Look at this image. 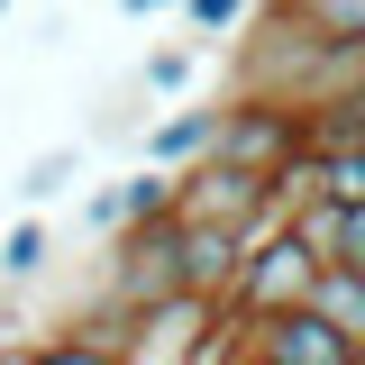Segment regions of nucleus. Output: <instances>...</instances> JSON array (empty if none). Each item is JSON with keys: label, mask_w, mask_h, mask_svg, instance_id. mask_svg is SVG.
<instances>
[{"label": "nucleus", "mask_w": 365, "mask_h": 365, "mask_svg": "<svg viewBox=\"0 0 365 365\" xmlns=\"http://www.w3.org/2000/svg\"><path fill=\"white\" fill-rule=\"evenodd\" d=\"M302 155H311V110L256 101V91L220 101V165H237V174H256V182H283Z\"/></svg>", "instance_id": "f257e3e1"}, {"label": "nucleus", "mask_w": 365, "mask_h": 365, "mask_svg": "<svg viewBox=\"0 0 365 365\" xmlns=\"http://www.w3.org/2000/svg\"><path fill=\"white\" fill-rule=\"evenodd\" d=\"M319 256L292 237V220L265 228L256 247H247V274H237V302H228V319L237 329H256V319H283V311H311V292H319Z\"/></svg>", "instance_id": "f03ea898"}, {"label": "nucleus", "mask_w": 365, "mask_h": 365, "mask_svg": "<svg viewBox=\"0 0 365 365\" xmlns=\"http://www.w3.org/2000/svg\"><path fill=\"white\" fill-rule=\"evenodd\" d=\"M228 356H256V365H365V347H347L319 311H283V319H256L237 329Z\"/></svg>", "instance_id": "7ed1b4c3"}, {"label": "nucleus", "mask_w": 365, "mask_h": 365, "mask_svg": "<svg viewBox=\"0 0 365 365\" xmlns=\"http://www.w3.org/2000/svg\"><path fill=\"white\" fill-rule=\"evenodd\" d=\"M247 247L256 237H237V228H201V220H182V292L192 302H237V274H247Z\"/></svg>", "instance_id": "20e7f679"}, {"label": "nucleus", "mask_w": 365, "mask_h": 365, "mask_svg": "<svg viewBox=\"0 0 365 365\" xmlns=\"http://www.w3.org/2000/svg\"><path fill=\"white\" fill-rule=\"evenodd\" d=\"M220 155V110H165L155 128H146V165L155 174H192V165H210Z\"/></svg>", "instance_id": "39448f33"}, {"label": "nucleus", "mask_w": 365, "mask_h": 365, "mask_svg": "<svg viewBox=\"0 0 365 365\" xmlns=\"http://www.w3.org/2000/svg\"><path fill=\"white\" fill-rule=\"evenodd\" d=\"M311 311L347 338V347H365V274H347V265H329L319 274V292H311Z\"/></svg>", "instance_id": "423d86ee"}, {"label": "nucleus", "mask_w": 365, "mask_h": 365, "mask_svg": "<svg viewBox=\"0 0 365 365\" xmlns=\"http://www.w3.org/2000/svg\"><path fill=\"white\" fill-rule=\"evenodd\" d=\"M311 155H365V91L311 110Z\"/></svg>", "instance_id": "0eeeda50"}, {"label": "nucleus", "mask_w": 365, "mask_h": 365, "mask_svg": "<svg viewBox=\"0 0 365 365\" xmlns=\"http://www.w3.org/2000/svg\"><path fill=\"white\" fill-rule=\"evenodd\" d=\"M46 256H55V228L46 220H19L9 237H0V292H19V283H37Z\"/></svg>", "instance_id": "6e6552de"}, {"label": "nucleus", "mask_w": 365, "mask_h": 365, "mask_svg": "<svg viewBox=\"0 0 365 365\" xmlns=\"http://www.w3.org/2000/svg\"><path fill=\"white\" fill-rule=\"evenodd\" d=\"M319 46H365V0H283Z\"/></svg>", "instance_id": "1a4fd4ad"}, {"label": "nucleus", "mask_w": 365, "mask_h": 365, "mask_svg": "<svg viewBox=\"0 0 365 365\" xmlns=\"http://www.w3.org/2000/svg\"><path fill=\"white\" fill-rule=\"evenodd\" d=\"M73 174H83V146H46L37 165L19 174V201L37 210V201H55V192H64V182H73Z\"/></svg>", "instance_id": "9d476101"}, {"label": "nucleus", "mask_w": 365, "mask_h": 365, "mask_svg": "<svg viewBox=\"0 0 365 365\" xmlns=\"http://www.w3.org/2000/svg\"><path fill=\"white\" fill-rule=\"evenodd\" d=\"M292 237L311 247L319 265H338V237H347V210H338V201H311V210H292Z\"/></svg>", "instance_id": "9b49d317"}, {"label": "nucleus", "mask_w": 365, "mask_h": 365, "mask_svg": "<svg viewBox=\"0 0 365 365\" xmlns=\"http://www.w3.org/2000/svg\"><path fill=\"white\" fill-rule=\"evenodd\" d=\"M137 83H146V91H182V83H192V46H155V55L137 64Z\"/></svg>", "instance_id": "f8f14e48"}, {"label": "nucleus", "mask_w": 365, "mask_h": 365, "mask_svg": "<svg viewBox=\"0 0 365 365\" xmlns=\"http://www.w3.org/2000/svg\"><path fill=\"white\" fill-rule=\"evenodd\" d=\"M182 19H192V28H201V37H228V28H237V19H247V0H192V9H182Z\"/></svg>", "instance_id": "ddd939ff"}, {"label": "nucleus", "mask_w": 365, "mask_h": 365, "mask_svg": "<svg viewBox=\"0 0 365 365\" xmlns=\"http://www.w3.org/2000/svg\"><path fill=\"white\" fill-rule=\"evenodd\" d=\"M37 365H128V356H101V347H83V338H46Z\"/></svg>", "instance_id": "4468645a"}, {"label": "nucleus", "mask_w": 365, "mask_h": 365, "mask_svg": "<svg viewBox=\"0 0 365 365\" xmlns=\"http://www.w3.org/2000/svg\"><path fill=\"white\" fill-rule=\"evenodd\" d=\"M338 265H347V274L365 265V210H347V237H338Z\"/></svg>", "instance_id": "2eb2a0df"}, {"label": "nucleus", "mask_w": 365, "mask_h": 365, "mask_svg": "<svg viewBox=\"0 0 365 365\" xmlns=\"http://www.w3.org/2000/svg\"><path fill=\"white\" fill-rule=\"evenodd\" d=\"M9 338H19V292H0V356H9Z\"/></svg>", "instance_id": "dca6fc26"}, {"label": "nucleus", "mask_w": 365, "mask_h": 365, "mask_svg": "<svg viewBox=\"0 0 365 365\" xmlns=\"http://www.w3.org/2000/svg\"><path fill=\"white\" fill-rule=\"evenodd\" d=\"M128 19H155V9H192V0H119Z\"/></svg>", "instance_id": "f3484780"}, {"label": "nucleus", "mask_w": 365, "mask_h": 365, "mask_svg": "<svg viewBox=\"0 0 365 365\" xmlns=\"http://www.w3.org/2000/svg\"><path fill=\"white\" fill-rule=\"evenodd\" d=\"M220 365H256V356H220Z\"/></svg>", "instance_id": "a211bd4d"}, {"label": "nucleus", "mask_w": 365, "mask_h": 365, "mask_svg": "<svg viewBox=\"0 0 365 365\" xmlns=\"http://www.w3.org/2000/svg\"><path fill=\"white\" fill-rule=\"evenodd\" d=\"M0 9H9V0H0Z\"/></svg>", "instance_id": "6ab92c4d"}, {"label": "nucleus", "mask_w": 365, "mask_h": 365, "mask_svg": "<svg viewBox=\"0 0 365 365\" xmlns=\"http://www.w3.org/2000/svg\"><path fill=\"white\" fill-rule=\"evenodd\" d=\"M356 274H365V265H356Z\"/></svg>", "instance_id": "aec40b11"}]
</instances>
